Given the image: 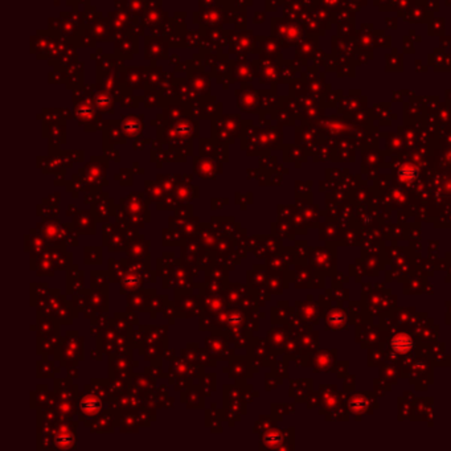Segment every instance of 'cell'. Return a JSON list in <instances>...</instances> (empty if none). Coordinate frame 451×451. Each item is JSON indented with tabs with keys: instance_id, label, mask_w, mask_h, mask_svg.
<instances>
[{
	"instance_id": "8992f818",
	"label": "cell",
	"mask_w": 451,
	"mask_h": 451,
	"mask_svg": "<svg viewBox=\"0 0 451 451\" xmlns=\"http://www.w3.org/2000/svg\"><path fill=\"white\" fill-rule=\"evenodd\" d=\"M101 253L100 247H86L85 249V262L86 264H101Z\"/></svg>"
},
{
	"instance_id": "277c9868",
	"label": "cell",
	"mask_w": 451,
	"mask_h": 451,
	"mask_svg": "<svg viewBox=\"0 0 451 451\" xmlns=\"http://www.w3.org/2000/svg\"><path fill=\"white\" fill-rule=\"evenodd\" d=\"M142 278L137 274H130L124 275L123 281L120 282L122 284V293L127 294V293H135V290L142 287Z\"/></svg>"
},
{
	"instance_id": "ba28073f",
	"label": "cell",
	"mask_w": 451,
	"mask_h": 451,
	"mask_svg": "<svg viewBox=\"0 0 451 451\" xmlns=\"http://www.w3.org/2000/svg\"><path fill=\"white\" fill-rule=\"evenodd\" d=\"M177 198H179V200L183 201H189L190 199H194L192 198V185H190V188H180V185H179V188H177Z\"/></svg>"
},
{
	"instance_id": "52a82bcc",
	"label": "cell",
	"mask_w": 451,
	"mask_h": 451,
	"mask_svg": "<svg viewBox=\"0 0 451 451\" xmlns=\"http://www.w3.org/2000/svg\"><path fill=\"white\" fill-rule=\"evenodd\" d=\"M393 347L397 352H405L408 351L409 348L411 347V341L408 336L401 335V336H397V338L393 340Z\"/></svg>"
},
{
	"instance_id": "5b68a950",
	"label": "cell",
	"mask_w": 451,
	"mask_h": 451,
	"mask_svg": "<svg viewBox=\"0 0 451 451\" xmlns=\"http://www.w3.org/2000/svg\"><path fill=\"white\" fill-rule=\"evenodd\" d=\"M76 225L78 228L77 231L84 232V233H90L87 231V229H90L91 233H94V220L89 212H80L77 217H76Z\"/></svg>"
},
{
	"instance_id": "6da1fadb",
	"label": "cell",
	"mask_w": 451,
	"mask_h": 451,
	"mask_svg": "<svg viewBox=\"0 0 451 451\" xmlns=\"http://www.w3.org/2000/svg\"><path fill=\"white\" fill-rule=\"evenodd\" d=\"M104 409V402L93 392H85L80 397V404H78V413H80L81 420H87L93 421L102 413Z\"/></svg>"
},
{
	"instance_id": "3957f363",
	"label": "cell",
	"mask_w": 451,
	"mask_h": 451,
	"mask_svg": "<svg viewBox=\"0 0 451 451\" xmlns=\"http://www.w3.org/2000/svg\"><path fill=\"white\" fill-rule=\"evenodd\" d=\"M39 227H41L43 229H40L41 236H44L45 241L48 242H54V244H58L60 242V236H61V228L58 227V222L57 221H45V222H41L39 224Z\"/></svg>"
},
{
	"instance_id": "7a4b0ae2",
	"label": "cell",
	"mask_w": 451,
	"mask_h": 451,
	"mask_svg": "<svg viewBox=\"0 0 451 451\" xmlns=\"http://www.w3.org/2000/svg\"><path fill=\"white\" fill-rule=\"evenodd\" d=\"M72 429H69L67 425L61 426L58 434L54 438V444H56V448H61V450H68V448L76 447V434H73Z\"/></svg>"
}]
</instances>
